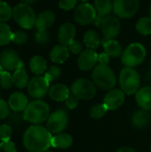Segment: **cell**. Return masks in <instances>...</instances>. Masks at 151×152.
Wrapping results in <instances>:
<instances>
[{
	"label": "cell",
	"mask_w": 151,
	"mask_h": 152,
	"mask_svg": "<svg viewBox=\"0 0 151 152\" xmlns=\"http://www.w3.org/2000/svg\"><path fill=\"white\" fill-rule=\"evenodd\" d=\"M52 134L47 128L33 125L24 133L22 142L28 151L45 152L52 146Z\"/></svg>",
	"instance_id": "6da1fadb"
},
{
	"label": "cell",
	"mask_w": 151,
	"mask_h": 152,
	"mask_svg": "<svg viewBox=\"0 0 151 152\" xmlns=\"http://www.w3.org/2000/svg\"><path fill=\"white\" fill-rule=\"evenodd\" d=\"M49 116L50 107L42 100H36L29 102L23 111L24 120L34 125L42 124L48 119Z\"/></svg>",
	"instance_id": "7a4b0ae2"
},
{
	"label": "cell",
	"mask_w": 151,
	"mask_h": 152,
	"mask_svg": "<svg viewBox=\"0 0 151 152\" xmlns=\"http://www.w3.org/2000/svg\"><path fill=\"white\" fill-rule=\"evenodd\" d=\"M92 79L94 85L102 90H111L117 84V77L114 71L109 65L98 64L93 69Z\"/></svg>",
	"instance_id": "3957f363"
},
{
	"label": "cell",
	"mask_w": 151,
	"mask_h": 152,
	"mask_svg": "<svg viewBox=\"0 0 151 152\" xmlns=\"http://www.w3.org/2000/svg\"><path fill=\"white\" fill-rule=\"evenodd\" d=\"M118 81L121 90L128 95L135 94L140 89L141 77L133 68L125 67L122 69L119 73Z\"/></svg>",
	"instance_id": "277c9868"
},
{
	"label": "cell",
	"mask_w": 151,
	"mask_h": 152,
	"mask_svg": "<svg viewBox=\"0 0 151 152\" xmlns=\"http://www.w3.org/2000/svg\"><path fill=\"white\" fill-rule=\"evenodd\" d=\"M147 55L146 48L140 43H133L129 45L123 52L122 62L125 67L134 68L141 65Z\"/></svg>",
	"instance_id": "5b68a950"
},
{
	"label": "cell",
	"mask_w": 151,
	"mask_h": 152,
	"mask_svg": "<svg viewBox=\"0 0 151 152\" xmlns=\"http://www.w3.org/2000/svg\"><path fill=\"white\" fill-rule=\"evenodd\" d=\"M12 16L15 21L23 28L29 29L36 24V16L33 8L25 3L16 4L12 9Z\"/></svg>",
	"instance_id": "8992f818"
},
{
	"label": "cell",
	"mask_w": 151,
	"mask_h": 152,
	"mask_svg": "<svg viewBox=\"0 0 151 152\" xmlns=\"http://www.w3.org/2000/svg\"><path fill=\"white\" fill-rule=\"evenodd\" d=\"M71 92L78 100H91L96 94V86L86 78H78L71 85Z\"/></svg>",
	"instance_id": "52a82bcc"
},
{
	"label": "cell",
	"mask_w": 151,
	"mask_h": 152,
	"mask_svg": "<svg viewBox=\"0 0 151 152\" xmlns=\"http://www.w3.org/2000/svg\"><path fill=\"white\" fill-rule=\"evenodd\" d=\"M139 7V0H115L113 3L115 15L122 19H129L134 16Z\"/></svg>",
	"instance_id": "ba28073f"
},
{
	"label": "cell",
	"mask_w": 151,
	"mask_h": 152,
	"mask_svg": "<svg viewBox=\"0 0 151 152\" xmlns=\"http://www.w3.org/2000/svg\"><path fill=\"white\" fill-rule=\"evenodd\" d=\"M69 123L68 113L63 110H57L50 114L46 126L51 134H61L65 130Z\"/></svg>",
	"instance_id": "9c48e42d"
},
{
	"label": "cell",
	"mask_w": 151,
	"mask_h": 152,
	"mask_svg": "<svg viewBox=\"0 0 151 152\" xmlns=\"http://www.w3.org/2000/svg\"><path fill=\"white\" fill-rule=\"evenodd\" d=\"M50 82L44 76H36L29 80L28 85V94L36 100H40L44 97L49 92Z\"/></svg>",
	"instance_id": "30bf717a"
},
{
	"label": "cell",
	"mask_w": 151,
	"mask_h": 152,
	"mask_svg": "<svg viewBox=\"0 0 151 152\" xmlns=\"http://www.w3.org/2000/svg\"><path fill=\"white\" fill-rule=\"evenodd\" d=\"M96 16L97 13L94 7L88 3H83L77 6L73 17L77 23L80 25H88L93 23Z\"/></svg>",
	"instance_id": "8fae6325"
},
{
	"label": "cell",
	"mask_w": 151,
	"mask_h": 152,
	"mask_svg": "<svg viewBox=\"0 0 151 152\" xmlns=\"http://www.w3.org/2000/svg\"><path fill=\"white\" fill-rule=\"evenodd\" d=\"M0 64L6 71H15L24 66L18 53L12 49L2 51L0 53Z\"/></svg>",
	"instance_id": "7c38bea8"
},
{
	"label": "cell",
	"mask_w": 151,
	"mask_h": 152,
	"mask_svg": "<svg viewBox=\"0 0 151 152\" xmlns=\"http://www.w3.org/2000/svg\"><path fill=\"white\" fill-rule=\"evenodd\" d=\"M101 29L104 38L114 39L119 35L121 29V23L118 17L110 14L104 17Z\"/></svg>",
	"instance_id": "4fadbf2b"
},
{
	"label": "cell",
	"mask_w": 151,
	"mask_h": 152,
	"mask_svg": "<svg viewBox=\"0 0 151 152\" xmlns=\"http://www.w3.org/2000/svg\"><path fill=\"white\" fill-rule=\"evenodd\" d=\"M125 100V93L121 89L113 88L105 95L103 99V104L107 107L108 110H116L124 104Z\"/></svg>",
	"instance_id": "5bb4252c"
},
{
	"label": "cell",
	"mask_w": 151,
	"mask_h": 152,
	"mask_svg": "<svg viewBox=\"0 0 151 152\" xmlns=\"http://www.w3.org/2000/svg\"><path fill=\"white\" fill-rule=\"evenodd\" d=\"M99 54L92 49H86L79 53L77 58V66L83 71H88L96 67Z\"/></svg>",
	"instance_id": "9a60e30c"
},
{
	"label": "cell",
	"mask_w": 151,
	"mask_h": 152,
	"mask_svg": "<svg viewBox=\"0 0 151 152\" xmlns=\"http://www.w3.org/2000/svg\"><path fill=\"white\" fill-rule=\"evenodd\" d=\"M76 37V27L70 22L63 23L58 30V41L61 45L69 46Z\"/></svg>",
	"instance_id": "2e32d148"
},
{
	"label": "cell",
	"mask_w": 151,
	"mask_h": 152,
	"mask_svg": "<svg viewBox=\"0 0 151 152\" xmlns=\"http://www.w3.org/2000/svg\"><path fill=\"white\" fill-rule=\"evenodd\" d=\"M8 104L10 109H12L14 112H20L25 110L28 102V98L24 94L20 92H15L10 95Z\"/></svg>",
	"instance_id": "e0dca14e"
},
{
	"label": "cell",
	"mask_w": 151,
	"mask_h": 152,
	"mask_svg": "<svg viewBox=\"0 0 151 152\" xmlns=\"http://www.w3.org/2000/svg\"><path fill=\"white\" fill-rule=\"evenodd\" d=\"M101 45L106 53L110 58H118L123 54V48L120 43L115 39L103 38L101 40Z\"/></svg>",
	"instance_id": "ac0fdd59"
},
{
	"label": "cell",
	"mask_w": 151,
	"mask_h": 152,
	"mask_svg": "<svg viewBox=\"0 0 151 152\" xmlns=\"http://www.w3.org/2000/svg\"><path fill=\"white\" fill-rule=\"evenodd\" d=\"M55 20V13L53 11L46 10L42 12L36 16V28L37 30H47Z\"/></svg>",
	"instance_id": "d6986e66"
},
{
	"label": "cell",
	"mask_w": 151,
	"mask_h": 152,
	"mask_svg": "<svg viewBox=\"0 0 151 152\" xmlns=\"http://www.w3.org/2000/svg\"><path fill=\"white\" fill-rule=\"evenodd\" d=\"M151 122V116L148 110L143 109L133 112L132 116V124L137 129H143L147 127Z\"/></svg>",
	"instance_id": "ffe728a7"
},
{
	"label": "cell",
	"mask_w": 151,
	"mask_h": 152,
	"mask_svg": "<svg viewBox=\"0 0 151 152\" xmlns=\"http://www.w3.org/2000/svg\"><path fill=\"white\" fill-rule=\"evenodd\" d=\"M49 97L55 102H65L69 96V89L64 84H56L50 87Z\"/></svg>",
	"instance_id": "44dd1931"
},
{
	"label": "cell",
	"mask_w": 151,
	"mask_h": 152,
	"mask_svg": "<svg viewBox=\"0 0 151 152\" xmlns=\"http://www.w3.org/2000/svg\"><path fill=\"white\" fill-rule=\"evenodd\" d=\"M69 49L68 46L63 45H55L50 52V59L53 62L62 64L64 63L69 56Z\"/></svg>",
	"instance_id": "7402d4cb"
},
{
	"label": "cell",
	"mask_w": 151,
	"mask_h": 152,
	"mask_svg": "<svg viewBox=\"0 0 151 152\" xmlns=\"http://www.w3.org/2000/svg\"><path fill=\"white\" fill-rule=\"evenodd\" d=\"M136 102L142 109L150 111L151 86H145L138 90L136 93Z\"/></svg>",
	"instance_id": "603a6c76"
},
{
	"label": "cell",
	"mask_w": 151,
	"mask_h": 152,
	"mask_svg": "<svg viewBox=\"0 0 151 152\" xmlns=\"http://www.w3.org/2000/svg\"><path fill=\"white\" fill-rule=\"evenodd\" d=\"M29 69L33 74L41 76L47 70V61L44 57L36 55L32 57L29 61Z\"/></svg>",
	"instance_id": "cb8c5ba5"
},
{
	"label": "cell",
	"mask_w": 151,
	"mask_h": 152,
	"mask_svg": "<svg viewBox=\"0 0 151 152\" xmlns=\"http://www.w3.org/2000/svg\"><path fill=\"white\" fill-rule=\"evenodd\" d=\"M73 143V138L71 135L66 133H61L53 136L52 139V147L56 149H68Z\"/></svg>",
	"instance_id": "d4e9b609"
},
{
	"label": "cell",
	"mask_w": 151,
	"mask_h": 152,
	"mask_svg": "<svg viewBox=\"0 0 151 152\" xmlns=\"http://www.w3.org/2000/svg\"><path fill=\"white\" fill-rule=\"evenodd\" d=\"M83 42L88 49H92V50L98 48L99 45L101 44L99 34L93 29H89L85 33L83 37Z\"/></svg>",
	"instance_id": "484cf974"
},
{
	"label": "cell",
	"mask_w": 151,
	"mask_h": 152,
	"mask_svg": "<svg viewBox=\"0 0 151 152\" xmlns=\"http://www.w3.org/2000/svg\"><path fill=\"white\" fill-rule=\"evenodd\" d=\"M12 81H13V85L19 89H23L26 86H28L29 83V79L24 68H20L13 71Z\"/></svg>",
	"instance_id": "4316f807"
},
{
	"label": "cell",
	"mask_w": 151,
	"mask_h": 152,
	"mask_svg": "<svg viewBox=\"0 0 151 152\" xmlns=\"http://www.w3.org/2000/svg\"><path fill=\"white\" fill-rule=\"evenodd\" d=\"M93 7L97 15L106 17L113 11V4L110 0H94Z\"/></svg>",
	"instance_id": "83f0119b"
},
{
	"label": "cell",
	"mask_w": 151,
	"mask_h": 152,
	"mask_svg": "<svg viewBox=\"0 0 151 152\" xmlns=\"http://www.w3.org/2000/svg\"><path fill=\"white\" fill-rule=\"evenodd\" d=\"M138 33L143 36H148L151 34V17L141 18L135 26Z\"/></svg>",
	"instance_id": "f1b7e54d"
},
{
	"label": "cell",
	"mask_w": 151,
	"mask_h": 152,
	"mask_svg": "<svg viewBox=\"0 0 151 152\" xmlns=\"http://www.w3.org/2000/svg\"><path fill=\"white\" fill-rule=\"evenodd\" d=\"M12 33L5 22H0V45H8L12 41Z\"/></svg>",
	"instance_id": "f546056e"
},
{
	"label": "cell",
	"mask_w": 151,
	"mask_h": 152,
	"mask_svg": "<svg viewBox=\"0 0 151 152\" xmlns=\"http://www.w3.org/2000/svg\"><path fill=\"white\" fill-rule=\"evenodd\" d=\"M12 16V10L11 6L5 3L0 1V22L8 21Z\"/></svg>",
	"instance_id": "4dcf8cb0"
},
{
	"label": "cell",
	"mask_w": 151,
	"mask_h": 152,
	"mask_svg": "<svg viewBox=\"0 0 151 152\" xmlns=\"http://www.w3.org/2000/svg\"><path fill=\"white\" fill-rule=\"evenodd\" d=\"M108 111L107 107L102 104H97L92 107L90 110V117L93 119H100L102 118Z\"/></svg>",
	"instance_id": "1f68e13d"
},
{
	"label": "cell",
	"mask_w": 151,
	"mask_h": 152,
	"mask_svg": "<svg viewBox=\"0 0 151 152\" xmlns=\"http://www.w3.org/2000/svg\"><path fill=\"white\" fill-rule=\"evenodd\" d=\"M61 69L58 66H54V65L49 67L44 73V77L49 82L57 80L61 77Z\"/></svg>",
	"instance_id": "d6a6232c"
},
{
	"label": "cell",
	"mask_w": 151,
	"mask_h": 152,
	"mask_svg": "<svg viewBox=\"0 0 151 152\" xmlns=\"http://www.w3.org/2000/svg\"><path fill=\"white\" fill-rule=\"evenodd\" d=\"M0 85L5 90L12 88V86L13 85V81H12V76L10 74L9 71L4 70L2 72V74L0 76Z\"/></svg>",
	"instance_id": "836d02e7"
},
{
	"label": "cell",
	"mask_w": 151,
	"mask_h": 152,
	"mask_svg": "<svg viewBox=\"0 0 151 152\" xmlns=\"http://www.w3.org/2000/svg\"><path fill=\"white\" fill-rule=\"evenodd\" d=\"M12 134V126L8 124L0 125V140L1 142H8L10 141Z\"/></svg>",
	"instance_id": "e575fe53"
},
{
	"label": "cell",
	"mask_w": 151,
	"mask_h": 152,
	"mask_svg": "<svg viewBox=\"0 0 151 152\" xmlns=\"http://www.w3.org/2000/svg\"><path fill=\"white\" fill-rule=\"evenodd\" d=\"M35 39L37 44L45 45L49 42L50 36L47 30H37V32L35 35Z\"/></svg>",
	"instance_id": "d590c367"
},
{
	"label": "cell",
	"mask_w": 151,
	"mask_h": 152,
	"mask_svg": "<svg viewBox=\"0 0 151 152\" xmlns=\"http://www.w3.org/2000/svg\"><path fill=\"white\" fill-rule=\"evenodd\" d=\"M27 40H28V37H27V35L23 31L17 30V31H15V32L12 33V41L14 42L15 44L23 45V44H25L27 42Z\"/></svg>",
	"instance_id": "8d00e7d4"
},
{
	"label": "cell",
	"mask_w": 151,
	"mask_h": 152,
	"mask_svg": "<svg viewBox=\"0 0 151 152\" xmlns=\"http://www.w3.org/2000/svg\"><path fill=\"white\" fill-rule=\"evenodd\" d=\"M77 0H59V6L61 9L65 11H69L75 8Z\"/></svg>",
	"instance_id": "74e56055"
},
{
	"label": "cell",
	"mask_w": 151,
	"mask_h": 152,
	"mask_svg": "<svg viewBox=\"0 0 151 152\" xmlns=\"http://www.w3.org/2000/svg\"><path fill=\"white\" fill-rule=\"evenodd\" d=\"M9 114H10L9 104L3 99H0V119H4L9 116Z\"/></svg>",
	"instance_id": "f35d334b"
},
{
	"label": "cell",
	"mask_w": 151,
	"mask_h": 152,
	"mask_svg": "<svg viewBox=\"0 0 151 152\" xmlns=\"http://www.w3.org/2000/svg\"><path fill=\"white\" fill-rule=\"evenodd\" d=\"M0 152H17L14 142H1L0 143Z\"/></svg>",
	"instance_id": "ab89813d"
},
{
	"label": "cell",
	"mask_w": 151,
	"mask_h": 152,
	"mask_svg": "<svg viewBox=\"0 0 151 152\" xmlns=\"http://www.w3.org/2000/svg\"><path fill=\"white\" fill-rule=\"evenodd\" d=\"M68 47L69 49V52L72 53H74V54L81 53H82V49H83L81 43L78 42V41H76V40H74Z\"/></svg>",
	"instance_id": "60d3db41"
},
{
	"label": "cell",
	"mask_w": 151,
	"mask_h": 152,
	"mask_svg": "<svg viewBox=\"0 0 151 152\" xmlns=\"http://www.w3.org/2000/svg\"><path fill=\"white\" fill-rule=\"evenodd\" d=\"M65 103H66L67 108H69L70 110H73V109H75L77 106V104H78V99L72 94V95H69V98L65 101Z\"/></svg>",
	"instance_id": "b9f144b4"
},
{
	"label": "cell",
	"mask_w": 151,
	"mask_h": 152,
	"mask_svg": "<svg viewBox=\"0 0 151 152\" xmlns=\"http://www.w3.org/2000/svg\"><path fill=\"white\" fill-rule=\"evenodd\" d=\"M109 59H110V57L106 53H102L99 54V56H98V64L108 65V63L109 62Z\"/></svg>",
	"instance_id": "7bdbcfd3"
},
{
	"label": "cell",
	"mask_w": 151,
	"mask_h": 152,
	"mask_svg": "<svg viewBox=\"0 0 151 152\" xmlns=\"http://www.w3.org/2000/svg\"><path fill=\"white\" fill-rule=\"evenodd\" d=\"M103 18H104V17H101V16H99V15H97V16L95 17L94 20L93 21V25H94L95 27H97V28H101V24H102Z\"/></svg>",
	"instance_id": "ee69618b"
},
{
	"label": "cell",
	"mask_w": 151,
	"mask_h": 152,
	"mask_svg": "<svg viewBox=\"0 0 151 152\" xmlns=\"http://www.w3.org/2000/svg\"><path fill=\"white\" fill-rule=\"evenodd\" d=\"M116 152H136V151H134L133 149L129 148V147H123V148H120L119 150H117Z\"/></svg>",
	"instance_id": "f6af8a7d"
},
{
	"label": "cell",
	"mask_w": 151,
	"mask_h": 152,
	"mask_svg": "<svg viewBox=\"0 0 151 152\" xmlns=\"http://www.w3.org/2000/svg\"><path fill=\"white\" fill-rule=\"evenodd\" d=\"M25 4H34L36 3L37 0H22Z\"/></svg>",
	"instance_id": "bcb514c9"
},
{
	"label": "cell",
	"mask_w": 151,
	"mask_h": 152,
	"mask_svg": "<svg viewBox=\"0 0 151 152\" xmlns=\"http://www.w3.org/2000/svg\"><path fill=\"white\" fill-rule=\"evenodd\" d=\"M3 69H3V67L1 66V64H0V76H1V74H2V72L4 71Z\"/></svg>",
	"instance_id": "7dc6e473"
},
{
	"label": "cell",
	"mask_w": 151,
	"mask_h": 152,
	"mask_svg": "<svg viewBox=\"0 0 151 152\" xmlns=\"http://www.w3.org/2000/svg\"><path fill=\"white\" fill-rule=\"evenodd\" d=\"M79 1H81V2H83V3H86L88 0H79Z\"/></svg>",
	"instance_id": "c3c4849f"
},
{
	"label": "cell",
	"mask_w": 151,
	"mask_h": 152,
	"mask_svg": "<svg viewBox=\"0 0 151 152\" xmlns=\"http://www.w3.org/2000/svg\"><path fill=\"white\" fill-rule=\"evenodd\" d=\"M150 17H151V4H150Z\"/></svg>",
	"instance_id": "681fc988"
},
{
	"label": "cell",
	"mask_w": 151,
	"mask_h": 152,
	"mask_svg": "<svg viewBox=\"0 0 151 152\" xmlns=\"http://www.w3.org/2000/svg\"><path fill=\"white\" fill-rule=\"evenodd\" d=\"M45 152H52V151H46Z\"/></svg>",
	"instance_id": "f907efd6"
},
{
	"label": "cell",
	"mask_w": 151,
	"mask_h": 152,
	"mask_svg": "<svg viewBox=\"0 0 151 152\" xmlns=\"http://www.w3.org/2000/svg\"><path fill=\"white\" fill-rule=\"evenodd\" d=\"M150 68H151V60H150Z\"/></svg>",
	"instance_id": "816d5d0a"
},
{
	"label": "cell",
	"mask_w": 151,
	"mask_h": 152,
	"mask_svg": "<svg viewBox=\"0 0 151 152\" xmlns=\"http://www.w3.org/2000/svg\"><path fill=\"white\" fill-rule=\"evenodd\" d=\"M150 150H151V147H150Z\"/></svg>",
	"instance_id": "f5cc1de1"
}]
</instances>
